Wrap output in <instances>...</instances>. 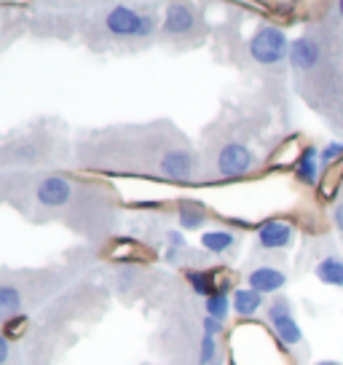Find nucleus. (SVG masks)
Instances as JSON below:
<instances>
[{
    "label": "nucleus",
    "mask_w": 343,
    "mask_h": 365,
    "mask_svg": "<svg viewBox=\"0 0 343 365\" xmlns=\"http://www.w3.org/2000/svg\"><path fill=\"white\" fill-rule=\"evenodd\" d=\"M338 156H343V143H330V145H324L320 153V164L324 167V164H330L332 159H338Z\"/></svg>",
    "instance_id": "nucleus-20"
},
{
    "label": "nucleus",
    "mask_w": 343,
    "mask_h": 365,
    "mask_svg": "<svg viewBox=\"0 0 343 365\" xmlns=\"http://www.w3.org/2000/svg\"><path fill=\"white\" fill-rule=\"evenodd\" d=\"M317 365H341V363H332V360H324V363H317Z\"/></svg>",
    "instance_id": "nucleus-24"
},
{
    "label": "nucleus",
    "mask_w": 343,
    "mask_h": 365,
    "mask_svg": "<svg viewBox=\"0 0 343 365\" xmlns=\"http://www.w3.org/2000/svg\"><path fill=\"white\" fill-rule=\"evenodd\" d=\"M215 352H218V346H215V339L212 336H204L201 339V365H215Z\"/></svg>",
    "instance_id": "nucleus-19"
},
{
    "label": "nucleus",
    "mask_w": 343,
    "mask_h": 365,
    "mask_svg": "<svg viewBox=\"0 0 343 365\" xmlns=\"http://www.w3.org/2000/svg\"><path fill=\"white\" fill-rule=\"evenodd\" d=\"M317 277L324 285L343 287V261L341 258H324L317 263Z\"/></svg>",
    "instance_id": "nucleus-14"
},
{
    "label": "nucleus",
    "mask_w": 343,
    "mask_h": 365,
    "mask_svg": "<svg viewBox=\"0 0 343 365\" xmlns=\"http://www.w3.org/2000/svg\"><path fill=\"white\" fill-rule=\"evenodd\" d=\"M9 352H11V341L3 336V339H0V365L9 363Z\"/></svg>",
    "instance_id": "nucleus-22"
},
{
    "label": "nucleus",
    "mask_w": 343,
    "mask_h": 365,
    "mask_svg": "<svg viewBox=\"0 0 343 365\" xmlns=\"http://www.w3.org/2000/svg\"><path fill=\"white\" fill-rule=\"evenodd\" d=\"M255 167V156L244 143H226L218 153L220 178H241Z\"/></svg>",
    "instance_id": "nucleus-5"
},
{
    "label": "nucleus",
    "mask_w": 343,
    "mask_h": 365,
    "mask_svg": "<svg viewBox=\"0 0 343 365\" xmlns=\"http://www.w3.org/2000/svg\"><path fill=\"white\" fill-rule=\"evenodd\" d=\"M73 196V182L65 175H43L35 182V202L48 210L65 207Z\"/></svg>",
    "instance_id": "nucleus-4"
},
{
    "label": "nucleus",
    "mask_w": 343,
    "mask_h": 365,
    "mask_svg": "<svg viewBox=\"0 0 343 365\" xmlns=\"http://www.w3.org/2000/svg\"><path fill=\"white\" fill-rule=\"evenodd\" d=\"M220 333H223V319H215V317H209V314H206L204 317V336H212V339H215V336H220Z\"/></svg>",
    "instance_id": "nucleus-21"
},
{
    "label": "nucleus",
    "mask_w": 343,
    "mask_h": 365,
    "mask_svg": "<svg viewBox=\"0 0 343 365\" xmlns=\"http://www.w3.org/2000/svg\"><path fill=\"white\" fill-rule=\"evenodd\" d=\"M292 242V226L287 220H265L263 226L258 228V245L268 247V250H282L290 247Z\"/></svg>",
    "instance_id": "nucleus-9"
},
{
    "label": "nucleus",
    "mask_w": 343,
    "mask_h": 365,
    "mask_svg": "<svg viewBox=\"0 0 343 365\" xmlns=\"http://www.w3.org/2000/svg\"><path fill=\"white\" fill-rule=\"evenodd\" d=\"M290 62L300 73H309L322 62V43L314 35H300L290 43Z\"/></svg>",
    "instance_id": "nucleus-8"
},
{
    "label": "nucleus",
    "mask_w": 343,
    "mask_h": 365,
    "mask_svg": "<svg viewBox=\"0 0 343 365\" xmlns=\"http://www.w3.org/2000/svg\"><path fill=\"white\" fill-rule=\"evenodd\" d=\"M317 172H320V153L317 148H306L303 156L297 159V180L306 182V185H314L317 182Z\"/></svg>",
    "instance_id": "nucleus-12"
},
{
    "label": "nucleus",
    "mask_w": 343,
    "mask_h": 365,
    "mask_svg": "<svg viewBox=\"0 0 343 365\" xmlns=\"http://www.w3.org/2000/svg\"><path fill=\"white\" fill-rule=\"evenodd\" d=\"M19 309H22V290L14 287L11 282H3V285H0V314L6 319H14V317H19V314H16Z\"/></svg>",
    "instance_id": "nucleus-11"
},
{
    "label": "nucleus",
    "mask_w": 343,
    "mask_h": 365,
    "mask_svg": "<svg viewBox=\"0 0 343 365\" xmlns=\"http://www.w3.org/2000/svg\"><path fill=\"white\" fill-rule=\"evenodd\" d=\"M231 304H233V301H231L223 290H218L215 296L206 298V314H209V317H215V319H226V317H228Z\"/></svg>",
    "instance_id": "nucleus-17"
},
{
    "label": "nucleus",
    "mask_w": 343,
    "mask_h": 365,
    "mask_svg": "<svg viewBox=\"0 0 343 365\" xmlns=\"http://www.w3.org/2000/svg\"><path fill=\"white\" fill-rule=\"evenodd\" d=\"M201 30V14L199 9L188 6V3H172L167 14H164V27L161 33L169 38H191Z\"/></svg>",
    "instance_id": "nucleus-3"
},
{
    "label": "nucleus",
    "mask_w": 343,
    "mask_h": 365,
    "mask_svg": "<svg viewBox=\"0 0 343 365\" xmlns=\"http://www.w3.org/2000/svg\"><path fill=\"white\" fill-rule=\"evenodd\" d=\"M263 307V296L255 290H236L233 293V309L239 317H252L258 309Z\"/></svg>",
    "instance_id": "nucleus-13"
},
{
    "label": "nucleus",
    "mask_w": 343,
    "mask_h": 365,
    "mask_svg": "<svg viewBox=\"0 0 343 365\" xmlns=\"http://www.w3.org/2000/svg\"><path fill=\"white\" fill-rule=\"evenodd\" d=\"M268 322H271L274 333L279 336V341L287 344V346H295V344L303 341L300 325L295 322L292 312H290V304H287L285 298H279V301H274L268 307Z\"/></svg>",
    "instance_id": "nucleus-7"
},
{
    "label": "nucleus",
    "mask_w": 343,
    "mask_h": 365,
    "mask_svg": "<svg viewBox=\"0 0 343 365\" xmlns=\"http://www.w3.org/2000/svg\"><path fill=\"white\" fill-rule=\"evenodd\" d=\"M250 57L258 65H276L285 57H290V43L287 35L274 27V24H263L258 27L250 38Z\"/></svg>",
    "instance_id": "nucleus-2"
},
{
    "label": "nucleus",
    "mask_w": 343,
    "mask_h": 365,
    "mask_svg": "<svg viewBox=\"0 0 343 365\" xmlns=\"http://www.w3.org/2000/svg\"><path fill=\"white\" fill-rule=\"evenodd\" d=\"M188 282L194 285V290L199 293V296H215L218 290L212 287V277L209 274H204V272H188Z\"/></svg>",
    "instance_id": "nucleus-18"
},
{
    "label": "nucleus",
    "mask_w": 343,
    "mask_h": 365,
    "mask_svg": "<svg viewBox=\"0 0 343 365\" xmlns=\"http://www.w3.org/2000/svg\"><path fill=\"white\" fill-rule=\"evenodd\" d=\"M332 220H335V228H338V231L343 234V202L335 207V210H332Z\"/></svg>",
    "instance_id": "nucleus-23"
},
{
    "label": "nucleus",
    "mask_w": 343,
    "mask_h": 365,
    "mask_svg": "<svg viewBox=\"0 0 343 365\" xmlns=\"http://www.w3.org/2000/svg\"><path fill=\"white\" fill-rule=\"evenodd\" d=\"M338 14H341V16H343V0H341V3H338Z\"/></svg>",
    "instance_id": "nucleus-25"
},
{
    "label": "nucleus",
    "mask_w": 343,
    "mask_h": 365,
    "mask_svg": "<svg viewBox=\"0 0 343 365\" xmlns=\"http://www.w3.org/2000/svg\"><path fill=\"white\" fill-rule=\"evenodd\" d=\"M156 27L159 22L153 14H142L129 6H113L105 14V30L115 38H150Z\"/></svg>",
    "instance_id": "nucleus-1"
},
{
    "label": "nucleus",
    "mask_w": 343,
    "mask_h": 365,
    "mask_svg": "<svg viewBox=\"0 0 343 365\" xmlns=\"http://www.w3.org/2000/svg\"><path fill=\"white\" fill-rule=\"evenodd\" d=\"M180 226L185 228V231H194V228H201L206 220V212L204 207L199 205V202H183L180 205Z\"/></svg>",
    "instance_id": "nucleus-15"
},
{
    "label": "nucleus",
    "mask_w": 343,
    "mask_h": 365,
    "mask_svg": "<svg viewBox=\"0 0 343 365\" xmlns=\"http://www.w3.org/2000/svg\"><path fill=\"white\" fill-rule=\"evenodd\" d=\"M201 245H204L209 252L223 255V252H228L231 247L236 245V237L228 234V231H206L204 237H201Z\"/></svg>",
    "instance_id": "nucleus-16"
},
{
    "label": "nucleus",
    "mask_w": 343,
    "mask_h": 365,
    "mask_svg": "<svg viewBox=\"0 0 343 365\" xmlns=\"http://www.w3.org/2000/svg\"><path fill=\"white\" fill-rule=\"evenodd\" d=\"M250 290H255V293H274V290H279V287H285L287 277L285 272H279V269H274V266H260V269H255V272H250Z\"/></svg>",
    "instance_id": "nucleus-10"
},
{
    "label": "nucleus",
    "mask_w": 343,
    "mask_h": 365,
    "mask_svg": "<svg viewBox=\"0 0 343 365\" xmlns=\"http://www.w3.org/2000/svg\"><path fill=\"white\" fill-rule=\"evenodd\" d=\"M159 172L164 178H169V180H191L196 175V156L185 145L164 150V156L159 159Z\"/></svg>",
    "instance_id": "nucleus-6"
}]
</instances>
